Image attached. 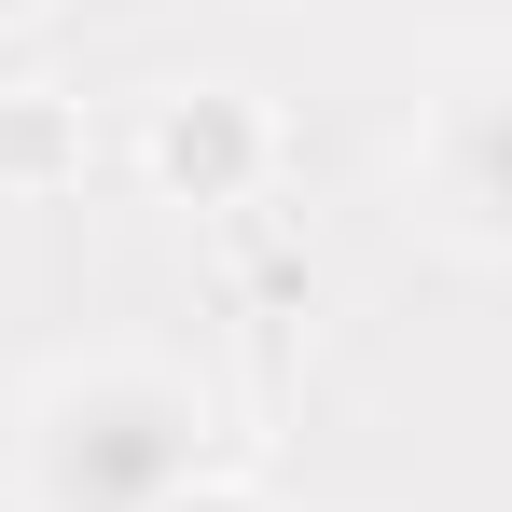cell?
<instances>
[{"label":"cell","instance_id":"1","mask_svg":"<svg viewBox=\"0 0 512 512\" xmlns=\"http://www.w3.org/2000/svg\"><path fill=\"white\" fill-rule=\"evenodd\" d=\"M208 471V416L167 374H84L28 429V499L42 512H167Z\"/></svg>","mask_w":512,"mask_h":512},{"label":"cell","instance_id":"2","mask_svg":"<svg viewBox=\"0 0 512 512\" xmlns=\"http://www.w3.org/2000/svg\"><path fill=\"white\" fill-rule=\"evenodd\" d=\"M443 194L471 236H512V84H471L443 111Z\"/></svg>","mask_w":512,"mask_h":512},{"label":"cell","instance_id":"3","mask_svg":"<svg viewBox=\"0 0 512 512\" xmlns=\"http://www.w3.org/2000/svg\"><path fill=\"white\" fill-rule=\"evenodd\" d=\"M153 153H167V180L222 194V180L250 167V111H236V97H194V111H167V139H153Z\"/></svg>","mask_w":512,"mask_h":512},{"label":"cell","instance_id":"4","mask_svg":"<svg viewBox=\"0 0 512 512\" xmlns=\"http://www.w3.org/2000/svg\"><path fill=\"white\" fill-rule=\"evenodd\" d=\"M167 512H250V499H222V485H208V471H194V485H180Z\"/></svg>","mask_w":512,"mask_h":512},{"label":"cell","instance_id":"5","mask_svg":"<svg viewBox=\"0 0 512 512\" xmlns=\"http://www.w3.org/2000/svg\"><path fill=\"white\" fill-rule=\"evenodd\" d=\"M0 14H14V0H0Z\"/></svg>","mask_w":512,"mask_h":512}]
</instances>
